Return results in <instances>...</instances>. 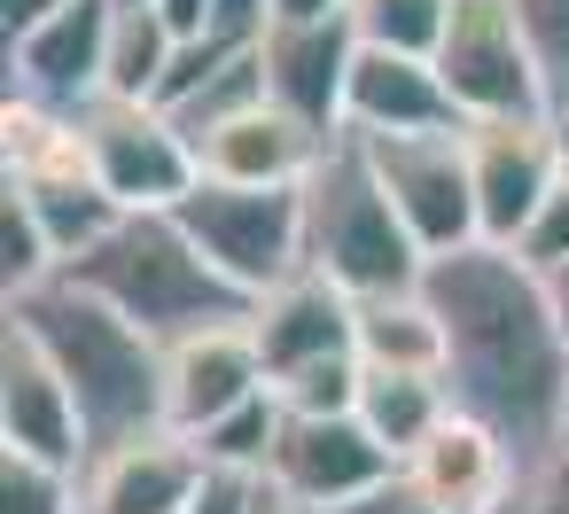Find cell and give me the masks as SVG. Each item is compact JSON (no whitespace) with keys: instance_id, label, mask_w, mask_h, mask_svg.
<instances>
[{"instance_id":"cell-1","label":"cell","mask_w":569,"mask_h":514,"mask_svg":"<svg viewBox=\"0 0 569 514\" xmlns=\"http://www.w3.org/2000/svg\"><path fill=\"white\" fill-rule=\"evenodd\" d=\"M421 296L445 320V390L460 413L507 436L522 467L553 460V421L569 390V335L546 281L515 250H452L429 265Z\"/></svg>"},{"instance_id":"cell-2","label":"cell","mask_w":569,"mask_h":514,"mask_svg":"<svg viewBox=\"0 0 569 514\" xmlns=\"http://www.w3.org/2000/svg\"><path fill=\"white\" fill-rule=\"evenodd\" d=\"M9 320L56 359V374L71 382L94 452L157 436L164 429V343L141 335L126 312H110L102 296H87L79 281H40L24 296H9Z\"/></svg>"},{"instance_id":"cell-3","label":"cell","mask_w":569,"mask_h":514,"mask_svg":"<svg viewBox=\"0 0 569 514\" xmlns=\"http://www.w3.org/2000/svg\"><path fill=\"white\" fill-rule=\"evenodd\" d=\"M63 281H79L87 296H102L110 312H126L141 335H157L164 351L203 335V327H234L250 320V296L188 242L180 219H118L110 242H94Z\"/></svg>"},{"instance_id":"cell-4","label":"cell","mask_w":569,"mask_h":514,"mask_svg":"<svg viewBox=\"0 0 569 514\" xmlns=\"http://www.w3.org/2000/svg\"><path fill=\"white\" fill-rule=\"evenodd\" d=\"M305 273L336 281L351 304L367 296H406L429 281V258L421 242L406 234L398 203L382 195L367 149L351 133H336L305 180Z\"/></svg>"},{"instance_id":"cell-5","label":"cell","mask_w":569,"mask_h":514,"mask_svg":"<svg viewBox=\"0 0 569 514\" xmlns=\"http://www.w3.org/2000/svg\"><path fill=\"white\" fill-rule=\"evenodd\" d=\"M429 63H437L452 110L468 125H538V118H553L546 71H538L507 0H452V24H445Z\"/></svg>"},{"instance_id":"cell-6","label":"cell","mask_w":569,"mask_h":514,"mask_svg":"<svg viewBox=\"0 0 569 514\" xmlns=\"http://www.w3.org/2000/svg\"><path fill=\"white\" fill-rule=\"evenodd\" d=\"M79 149H87V172L94 188L126 211V219H172L196 188H203V164L188 149V133L149 110V102H87L79 118Z\"/></svg>"},{"instance_id":"cell-7","label":"cell","mask_w":569,"mask_h":514,"mask_svg":"<svg viewBox=\"0 0 569 514\" xmlns=\"http://www.w3.org/2000/svg\"><path fill=\"white\" fill-rule=\"evenodd\" d=\"M172 219L250 304L305 273V188H219V180H203Z\"/></svg>"},{"instance_id":"cell-8","label":"cell","mask_w":569,"mask_h":514,"mask_svg":"<svg viewBox=\"0 0 569 514\" xmlns=\"http://www.w3.org/2000/svg\"><path fill=\"white\" fill-rule=\"evenodd\" d=\"M359 141V133H351ZM382 195L398 203L406 234L421 242V258H452V250H476L483 226H476V172H468V133H413V141H359Z\"/></svg>"},{"instance_id":"cell-9","label":"cell","mask_w":569,"mask_h":514,"mask_svg":"<svg viewBox=\"0 0 569 514\" xmlns=\"http://www.w3.org/2000/svg\"><path fill=\"white\" fill-rule=\"evenodd\" d=\"M266 483H273L289 506H305V514H343V506L390 491V483H398V460L375 444V429H367L359 413H336V421H297V413H289Z\"/></svg>"},{"instance_id":"cell-10","label":"cell","mask_w":569,"mask_h":514,"mask_svg":"<svg viewBox=\"0 0 569 514\" xmlns=\"http://www.w3.org/2000/svg\"><path fill=\"white\" fill-rule=\"evenodd\" d=\"M561 164H569L561 118H538V125H468V172H476L483 250H515L530 234V219L546 211Z\"/></svg>"},{"instance_id":"cell-11","label":"cell","mask_w":569,"mask_h":514,"mask_svg":"<svg viewBox=\"0 0 569 514\" xmlns=\"http://www.w3.org/2000/svg\"><path fill=\"white\" fill-rule=\"evenodd\" d=\"M0 452H24V460L71 467V475H87V460H94V436H87L71 382L17 320L0 327Z\"/></svg>"},{"instance_id":"cell-12","label":"cell","mask_w":569,"mask_h":514,"mask_svg":"<svg viewBox=\"0 0 569 514\" xmlns=\"http://www.w3.org/2000/svg\"><path fill=\"white\" fill-rule=\"evenodd\" d=\"M110 32H118V0H71V9L48 17L40 32L9 40V94L79 118L87 102H102Z\"/></svg>"},{"instance_id":"cell-13","label":"cell","mask_w":569,"mask_h":514,"mask_svg":"<svg viewBox=\"0 0 569 514\" xmlns=\"http://www.w3.org/2000/svg\"><path fill=\"white\" fill-rule=\"evenodd\" d=\"M266 56V94L281 118H297L305 133L336 141L343 133V94H351V63H359V32L351 17H328V24H273L258 40Z\"/></svg>"},{"instance_id":"cell-14","label":"cell","mask_w":569,"mask_h":514,"mask_svg":"<svg viewBox=\"0 0 569 514\" xmlns=\"http://www.w3.org/2000/svg\"><path fill=\"white\" fill-rule=\"evenodd\" d=\"M266 390H273V382H266V359H258V343H250V320L203 327V335H188V343L164 351V429H180L188 444H196L211 421H227V413H242L250 397H266Z\"/></svg>"},{"instance_id":"cell-15","label":"cell","mask_w":569,"mask_h":514,"mask_svg":"<svg viewBox=\"0 0 569 514\" xmlns=\"http://www.w3.org/2000/svg\"><path fill=\"white\" fill-rule=\"evenodd\" d=\"M250 343L266 359V382H289L328 359H359V304L320 273H297L250 304Z\"/></svg>"},{"instance_id":"cell-16","label":"cell","mask_w":569,"mask_h":514,"mask_svg":"<svg viewBox=\"0 0 569 514\" xmlns=\"http://www.w3.org/2000/svg\"><path fill=\"white\" fill-rule=\"evenodd\" d=\"M343 133H359V141H413V133H468V118L452 110V94H445L429 56L359 48L351 94H343Z\"/></svg>"},{"instance_id":"cell-17","label":"cell","mask_w":569,"mask_h":514,"mask_svg":"<svg viewBox=\"0 0 569 514\" xmlns=\"http://www.w3.org/2000/svg\"><path fill=\"white\" fill-rule=\"evenodd\" d=\"M196 483H203V452L180 429H157V436L94 452L79 475V498L87 514H188Z\"/></svg>"},{"instance_id":"cell-18","label":"cell","mask_w":569,"mask_h":514,"mask_svg":"<svg viewBox=\"0 0 569 514\" xmlns=\"http://www.w3.org/2000/svg\"><path fill=\"white\" fill-rule=\"evenodd\" d=\"M398 475H406L429 506L491 514V506H499V491L522 475V460L507 452V436H499V429H483L476 413H460V405H452V421H445V429H437V436H429Z\"/></svg>"},{"instance_id":"cell-19","label":"cell","mask_w":569,"mask_h":514,"mask_svg":"<svg viewBox=\"0 0 569 514\" xmlns=\"http://www.w3.org/2000/svg\"><path fill=\"white\" fill-rule=\"evenodd\" d=\"M320 149H328L320 133H305L297 118H281V110L266 102V110L219 125V133L196 149V164H203V180H219V188H305L312 164H320Z\"/></svg>"},{"instance_id":"cell-20","label":"cell","mask_w":569,"mask_h":514,"mask_svg":"<svg viewBox=\"0 0 569 514\" xmlns=\"http://www.w3.org/2000/svg\"><path fill=\"white\" fill-rule=\"evenodd\" d=\"M0 188H17L24 211L40 219V234H48V250H56V273H71V265H79L94 242H110V226L126 219V211L94 188L87 157L48 164V172H0Z\"/></svg>"},{"instance_id":"cell-21","label":"cell","mask_w":569,"mask_h":514,"mask_svg":"<svg viewBox=\"0 0 569 514\" xmlns=\"http://www.w3.org/2000/svg\"><path fill=\"white\" fill-rule=\"evenodd\" d=\"M359 366L375 374H445V320L421 289L359 304Z\"/></svg>"},{"instance_id":"cell-22","label":"cell","mask_w":569,"mask_h":514,"mask_svg":"<svg viewBox=\"0 0 569 514\" xmlns=\"http://www.w3.org/2000/svg\"><path fill=\"white\" fill-rule=\"evenodd\" d=\"M359 421H367L375 444L406 467V460L452 421V390H445V374H375V366H367V382H359Z\"/></svg>"},{"instance_id":"cell-23","label":"cell","mask_w":569,"mask_h":514,"mask_svg":"<svg viewBox=\"0 0 569 514\" xmlns=\"http://www.w3.org/2000/svg\"><path fill=\"white\" fill-rule=\"evenodd\" d=\"M172 56H180V40H172V24H164L157 9H118L102 94H110V102H149V110H157V94H164V79H172Z\"/></svg>"},{"instance_id":"cell-24","label":"cell","mask_w":569,"mask_h":514,"mask_svg":"<svg viewBox=\"0 0 569 514\" xmlns=\"http://www.w3.org/2000/svg\"><path fill=\"white\" fill-rule=\"evenodd\" d=\"M266 102H273V94H266V56L250 48V56H234L219 79H203V87H196L180 110H164V118L188 133V149H203L219 125H234V118H250V110H266Z\"/></svg>"},{"instance_id":"cell-25","label":"cell","mask_w":569,"mask_h":514,"mask_svg":"<svg viewBox=\"0 0 569 514\" xmlns=\"http://www.w3.org/2000/svg\"><path fill=\"white\" fill-rule=\"evenodd\" d=\"M351 32L359 48H382V56H437L445 24H452V0H351Z\"/></svg>"},{"instance_id":"cell-26","label":"cell","mask_w":569,"mask_h":514,"mask_svg":"<svg viewBox=\"0 0 569 514\" xmlns=\"http://www.w3.org/2000/svg\"><path fill=\"white\" fill-rule=\"evenodd\" d=\"M281 397L266 390V397H250L242 413H227V421H211L203 436H196V452H203V467H242V475H266L273 467V444H281Z\"/></svg>"},{"instance_id":"cell-27","label":"cell","mask_w":569,"mask_h":514,"mask_svg":"<svg viewBox=\"0 0 569 514\" xmlns=\"http://www.w3.org/2000/svg\"><path fill=\"white\" fill-rule=\"evenodd\" d=\"M0 514H87V498H79V475L71 467L0 452Z\"/></svg>"},{"instance_id":"cell-28","label":"cell","mask_w":569,"mask_h":514,"mask_svg":"<svg viewBox=\"0 0 569 514\" xmlns=\"http://www.w3.org/2000/svg\"><path fill=\"white\" fill-rule=\"evenodd\" d=\"M0 273H9V296L56 281V250H48V234H40V219L24 211L17 188H0Z\"/></svg>"},{"instance_id":"cell-29","label":"cell","mask_w":569,"mask_h":514,"mask_svg":"<svg viewBox=\"0 0 569 514\" xmlns=\"http://www.w3.org/2000/svg\"><path fill=\"white\" fill-rule=\"evenodd\" d=\"M538 71H546V94H553V118H569V0H507Z\"/></svg>"},{"instance_id":"cell-30","label":"cell","mask_w":569,"mask_h":514,"mask_svg":"<svg viewBox=\"0 0 569 514\" xmlns=\"http://www.w3.org/2000/svg\"><path fill=\"white\" fill-rule=\"evenodd\" d=\"M515 258L546 281V273H561L569 265V164H561V180H553V195H546V211L530 219V234L515 242Z\"/></svg>"},{"instance_id":"cell-31","label":"cell","mask_w":569,"mask_h":514,"mask_svg":"<svg viewBox=\"0 0 569 514\" xmlns=\"http://www.w3.org/2000/svg\"><path fill=\"white\" fill-rule=\"evenodd\" d=\"M491 514H569V460L553 452V460L522 467V475L499 491V506H491Z\"/></svg>"},{"instance_id":"cell-32","label":"cell","mask_w":569,"mask_h":514,"mask_svg":"<svg viewBox=\"0 0 569 514\" xmlns=\"http://www.w3.org/2000/svg\"><path fill=\"white\" fill-rule=\"evenodd\" d=\"M258 498H266V475H242V467H203V483H196L188 514H258Z\"/></svg>"},{"instance_id":"cell-33","label":"cell","mask_w":569,"mask_h":514,"mask_svg":"<svg viewBox=\"0 0 569 514\" xmlns=\"http://www.w3.org/2000/svg\"><path fill=\"white\" fill-rule=\"evenodd\" d=\"M211 9H219V0H157V17L172 24L180 48H188V40H211Z\"/></svg>"},{"instance_id":"cell-34","label":"cell","mask_w":569,"mask_h":514,"mask_svg":"<svg viewBox=\"0 0 569 514\" xmlns=\"http://www.w3.org/2000/svg\"><path fill=\"white\" fill-rule=\"evenodd\" d=\"M343 514H452V506H429V498L398 475L390 491H375V498H359V506H343Z\"/></svg>"},{"instance_id":"cell-35","label":"cell","mask_w":569,"mask_h":514,"mask_svg":"<svg viewBox=\"0 0 569 514\" xmlns=\"http://www.w3.org/2000/svg\"><path fill=\"white\" fill-rule=\"evenodd\" d=\"M71 0H0V24H9V40H24V32H40L48 17H63Z\"/></svg>"},{"instance_id":"cell-36","label":"cell","mask_w":569,"mask_h":514,"mask_svg":"<svg viewBox=\"0 0 569 514\" xmlns=\"http://www.w3.org/2000/svg\"><path fill=\"white\" fill-rule=\"evenodd\" d=\"M343 9H351V0H273V24H328Z\"/></svg>"},{"instance_id":"cell-37","label":"cell","mask_w":569,"mask_h":514,"mask_svg":"<svg viewBox=\"0 0 569 514\" xmlns=\"http://www.w3.org/2000/svg\"><path fill=\"white\" fill-rule=\"evenodd\" d=\"M546 296H553V320H561V335H569V265L546 273Z\"/></svg>"},{"instance_id":"cell-38","label":"cell","mask_w":569,"mask_h":514,"mask_svg":"<svg viewBox=\"0 0 569 514\" xmlns=\"http://www.w3.org/2000/svg\"><path fill=\"white\" fill-rule=\"evenodd\" d=\"M553 452L569 460V390H561V421H553Z\"/></svg>"},{"instance_id":"cell-39","label":"cell","mask_w":569,"mask_h":514,"mask_svg":"<svg viewBox=\"0 0 569 514\" xmlns=\"http://www.w3.org/2000/svg\"><path fill=\"white\" fill-rule=\"evenodd\" d=\"M258 514H305V506H289V498H281V491L266 483V498H258Z\"/></svg>"},{"instance_id":"cell-40","label":"cell","mask_w":569,"mask_h":514,"mask_svg":"<svg viewBox=\"0 0 569 514\" xmlns=\"http://www.w3.org/2000/svg\"><path fill=\"white\" fill-rule=\"evenodd\" d=\"M118 9H157V0H118Z\"/></svg>"},{"instance_id":"cell-41","label":"cell","mask_w":569,"mask_h":514,"mask_svg":"<svg viewBox=\"0 0 569 514\" xmlns=\"http://www.w3.org/2000/svg\"><path fill=\"white\" fill-rule=\"evenodd\" d=\"M561 149H569V118H561Z\"/></svg>"}]
</instances>
